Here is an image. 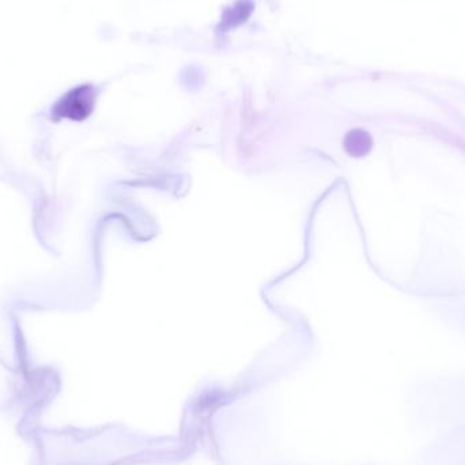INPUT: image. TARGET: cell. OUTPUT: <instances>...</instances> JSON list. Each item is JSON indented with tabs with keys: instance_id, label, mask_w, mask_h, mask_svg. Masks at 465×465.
Returning a JSON list of instances; mask_svg holds the SVG:
<instances>
[{
	"instance_id": "6da1fadb",
	"label": "cell",
	"mask_w": 465,
	"mask_h": 465,
	"mask_svg": "<svg viewBox=\"0 0 465 465\" xmlns=\"http://www.w3.org/2000/svg\"><path fill=\"white\" fill-rule=\"evenodd\" d=\"M94 101V87L84 84L67 93L57 104L54 114L71 120H84L92 114Z\"/></svg>"
},
{
	"instance_id": "7a4b0ae2",
	"label": "cell",
	"mask_w": 465,
	"mask_h": 465,
	"mask_svg": "<svg viewBox=\"0 0 465 465\" xmlns=\"http://www.w3.org/2000/svg\"><path fill=\"white\" fill-rule=\"evenodd\" d=\"M344 147L352 157H363L371 149V138L362 130H354L346 136Z\"/></svg>"
}]
</instances>
